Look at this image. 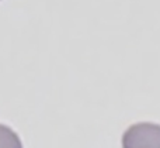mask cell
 I'll return each mask as SVG.
<instances>
[{"label":"cell","mask_w":160,"mask_h":148,"mask_svg":"<svg viewBox=\"0 0 160 148\" xmlns=\"http://www.w3.org/2000/svg\"><path fill=\"white\" fill-rule=\"evenodd\" d=\"M124 148H160V126L155 123H138L122 135Z\"/></svg>","instance_id":"obj_1"},{"label":"cell","mask_w":160,"mask_h":148,"mask_svg":"<svg viewBox=\"0 0 160 148\" xmlns=\"http://www.w3.org/2000/svg\"><path fill=\"white\" fill-rule=\"evenodd\" d=\"M0 148H22L18 135L3 124H0Z\"/></svg>","instance_id":"obj_2"}]
</instances>
